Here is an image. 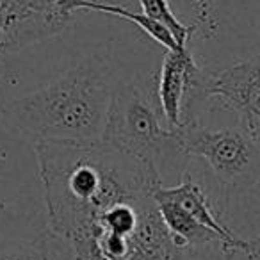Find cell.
I'll use <instances>...</instances> for the list:
<instances>
[{
  "label": "cell",
  "mask_w": 260,
  "mask_h": 260,
  "mask_svg": "<svg viewBox=\"0 0 260 260\" xmlns=\"http://www.w3.org/2000/svg\"><path fill=\"white\" fill-rule=\"evenodd\" d=\"M209 75L198 68L187 47L168 50L159 73V105L170 128L184 123L187 107L196 98L207 96Z\"/></svg>",
  "instance_id": "6"
},
{
  "label": "cell",
  "mask_w": 260,
  "mask_h": 260,
  "mask_svg": "<svg viewBox=\"0 0 260 260\" xmlns=\"http://www.w3.org/2000/svg\"><path fill=\"white\" fill-rule=\"evenodd\" d=\"M224 260H260V237L241 241L224 248Z\"/></svg>",
  "instance_id": "14"
},
{
  "label": "cell",
  "mask_w": 260,
  "mask_h": 260,
  "mask_svg": "<svg viewBox=\"0 0 260 260\" xmlns=\"http://www.w3.org/2000/svg\"><path fill=\"white\" fill-rule=\"evenodd\" d=\"M128 260H182L184 246L178 244L175 235L168 228L157 202L148 198L139 209L138 226L130 235Z\"/></svg>",
  "instance_id": "8"
},
{
  "label": "cell",
  "mask_w": 260,
  "mask_h": 260,
  "mask_svg": "<svg viewBox=\"0 0 260 260\" xmlns=\"http://www.w3.org/2000/svg\"><path fill=\"white\" fill-rule=\"evenodd\" d=\"M73 13L80 11V9H87V11H96V13H104V15H112L118 16V18L128 20L134 25H138L141 30H145L152 40H155L157 43L162 45L166 50H177V48H182L180 45L177 43V40L173 38L171 30L168 27H164L162 23L155 22L150 16H146L145 13H134L126 8H121V6L116 4H105V2H98V0H79L73 4Z\"/></svg>",
  "instance_id": "11"
},
{
  "label": "cell",
  "mask_w": 260,
  "mask_h": 260,
  "mask_svg": "<svg viewBox=\"0 0 260 260\" xmlns=\"http://www.w3.org/2000/svg\"><path fill=\"white\" fill-rule=\"evenodd\" d=\"M116 84L111 61L91 55L47 86L4 104L0 114L9 128L36 143L98 141Z\"/></svg>",
  "instance_id": "2"
},
{
  "label": "cell",
  "mask_w": 260,
  "mask_h": 260,
  "mask_svg": "<svg viewBox=\"0 0 260 260\" xmlns=\"http://www.w3.org/2000/svg\"><path fill=\"white\" fill-rule=\"evenodd\" d=\"M62 2H64V4L70 8V11L73 13V9H72V8H73V4H75V2H79V0H62Z\"/></svg>",
  "instance_id": "16"
},
{
  "label": "cell",
  "mask_w": 260,
  "mask_h": 260,
  "mask_svg": "<svg viewBox=\"0 0 260 260\" xmlns=\"http://www.w3.org/2000/svg\"><path fill=\"white\" fill-rule=\"evenodd\" d=\"M185 155L200 157L221 182L234 187L260 184V141L242 128H207L185 121L173 128Z\"/></svg>",
  "instance_id": "4"
},
{
  "label": "cell",
  "mask_w": 260,
  "mask_h": 260,
  "mask_svg": "<svg viewBox=\"0 0 260 260\" xmlns=\"http://www.w3.org/2000/svg\"><path fill=\"white\" fill-rule=\"evenodd\" d=\"M139 6H141L143 13L146 16H150L155 22L162 23L164 27L171 30L173 38L177 40V43L180 47H185L187 45L189 36L192 34L194 27H189L185 23H182L180 20L175 16V13L171 11L170 2L168 0H138Z\"/></svg>",
  "instance_id": "12"
},
{
  "label": "cell",
  "mask_w": 260,
  "mask_h": 260,
  "mask_svg": "<svg viewBox=\"0 0 260 260\" xmlns=\"http://www.w3.org/2000/svg\"><path fill=\"white\" fill-rule=\"evenodd\" d=\"M48 226L68 242L96 234L98 219L116 203L153 194L162 178L148 162L98 141L34 145Z\"/></svg>",
  "instance_id": "1"
},
{
  "label": "cell",
  "mask_w": 260,
  "mask_h": 260,
  "mask_svg": "<svg viewBox=\"0 0 260 260\" xmlns=\"http://www.w3.org/2000/svg\"><path fill=\"white\" fill-rule=\"evenodd\" d=\"M207 96H217L234 109L244 128L260 125V54L209 75Z\"/></svg>",
  "instance_id": "7"
},
{
  "label": "cell",
  "mask_w": 260,
  "mask_h": 260,
  "mask_svg": "<svg viewBox=\"0 0 260 260\" xmlns=\"http://www.w3.org/2000/svg\"><path fill=\"white\" fill-rule=\"evenodd\" d=\"M50 235H43L20 248L0 249V260H50V246H48Z\"/></svg>",
  "instance_id": "13"
},
{
  "label": "cell",
  "mask_w": 260,
  "mask_h": 260,
  "mask_svg": "<svg viewBox=\"0 0 260 260\" xmlns=\"http://www.w3.org/2000/svg\"><path fill=\"white\" fill-rule=\"evenodd\" d=\"M72 15L62 0H0L4 55L57 36L68 25Z\"/></svg>",
  "instance_id": "5"
},
{
  "label": "cell",
  "mask_w": 260,
  "mask_h": 260,
  "mask_svg": "<svg viewBox=\"0 0 260 260\" xmlns=\"http://www.w3.org/2000/svg\"><path fill=\"white\" fill-rule=\"evenodd\" d=\"M246 130H248L253 138H256L260 141V125H253V126H249V128H246Z\"/></svg>",
  "instance_id": "15"
},
{
  "label": "cell",
  "mask_w": 260,
  "mask_h": 260,
  "mask_svg": "<svg viewBox=\"0 0 260 260\" xmlns=\"http://www.w3.org/2000/svg\"><path fill=\"white\" fill-rule=\"evenodd\" d=\"M153 200H168V202L178 203L182 209H185L191 216H194L200 223L216 230L223 239V248L234 246L241 241L237 235L232 234V230H228L221 223L219 217L214 214L212 205L209 203V198L205 196V192L202 191V187L189 175H185L184 180L178 185H175V187H164L162 184L157 185L153 189Z\"/></svg>",
  "instance_id": "9"
},
{
  "label": "cell",
  "mask_w": 260,
  "mask_h": 260,
  "mask_svg": "<svg viewBox=\"0 0 260 260\" xmlns=\"http://www.w3.org/2000/svg\"><path fill=\"white\" fill-rule=\"evenodd\" d=\"M155 202L159 205V210L162 214L164 221H166L168 228L175 235L178 244L184 246L185 249L198 248V246H205L210 244V242H221L223 244V239L216 230L200 223L194 216H191L187 210L182 209L178 203L168 202V200H155Z\"/></svg>",
  "instance_id": "10"
},
{
  "label": "cell",
  "mask_w": 260,
  "mask_h": 260,
  "mask_svg": "<svg viewBox=\"0 0 260 260\" xmlns=\"http://www.w3.org/2000/svg\"><path fill=\"white\" fill-rule=\"evenodd\" d=\"M105 143L148 162L162 178V168L185 155L173 128L162 126L155 107L134 84L118 80L104 132Z\"/></svg>",
  "instance_id": "3"
}]
</instances>
